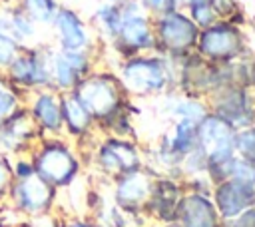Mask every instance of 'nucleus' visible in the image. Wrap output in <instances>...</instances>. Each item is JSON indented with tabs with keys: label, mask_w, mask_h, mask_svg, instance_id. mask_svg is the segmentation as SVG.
Listing matches in <instances>:
<instances>
[{
	"label": "nucleus",
	"mask_w": 255,
	"mask_h": 227,
	"mask_svg": "<svg viewBox=\"0 0 255 227\" xmlns=\"http://www.w3.org/2000/svg\"><path fill=\"white\" fill-rule=\"evenodd\" d=\"M195 16L199 22H209V12H207V6H201V4H195Z\"/></svg>",
	"instance_id": "26"
},
{
	"label": "nucleus",
	"mask_w": 255,
	"mask_h": 227,
	"mask_svg": "<svg viewBox=\"0 0 255 227\" xmlns=\"http://www.w3.org/2000/svg\"><path fill=\"white\" fill-rule=\"evenodd\" d=\"M185 223L189 227H213V213L207 201L193 197L185 203Z\"/></svg>",
	"instance_id": "15"
},
{
	"label": "nucleus",
	"mask_w": 255,
	"mask_h": 227,
	"mask_svg": "<svg viewBox=\"0 0 255 227\" xmlns=\"http://www.w3.org/2000/svg\"><path fill=\"white\" fill-rule=\"evenodd\" d=\"M189 139H191V121H183V123L177 127V133H175V141H173V145H175V147H179V149H183V147L189 143Z\"/></svg>",
	"instance_id": "24"
},
{
	"label": "nucleus",
	"mask_w": 255,
	"mask_h": 227,
	"mask_svg": "<svg viewBox=\"0 0 255 227\" xmlns=\"http://www.w3.org/2000/svg\"><path fill=\"white\" fill-rule=\"evenodd\" d=\"M30 159L34 163V173L56 189L68 187L80 169L72 145L60 135L40 137L30 149Z\"/></svg>",
	"instance_id": "1"
},
{
	"label": "nucleus",
	"mask_w": 255,
	"mask_h": 227,
	"mask_svg": "<svg viewBox=\"0 0 255 227\" xmlns=\"http://www.w3.org/2000/svg\"><path fill=\"white\" fill-rule=\"evenodd\" d=\"M24 106L34 119L42 137L62 135V110H60V92L52 88L34 90L26 94Z\"/></svg>",
	"instance_id": "5"
},
{
	"label": "nucleus",
	"mask_w": 255,
	"mask_h": 227,
	"mask_svg": "<svg viewBox=\"0 0 255 227\" xmlns=\"http://www.w3.org/2000/svg\"><path fill=\"white\" fill-rule=\"evenodd\" d=\"M60 110H62V133L82 135L88 131L92 123V115L74 96V92L60 94Z\"/></svg>",
	"instance_id": "8"
},
{
	"label": "nucleus",
	"mask_w": 255,
	"mask_h": 227,
	"mask_svg": "<svg viewBox=\"0 0 255 227\" xmlns=\"http://www.w3.org/2000/svg\"><path fill=\"white\" fill-rule=\"evenodd\" d=\"M16 2L38 26H50L60 8L58 0H16Z\"/></svg>",
	"instance_id": "13"
},
{
	"label": "nucleus",
	"mask_w": 255,
	"mask_h": 227,
	"mask_svg": "<svg viewBox=\"0 0 255 227\" xmlns=\"http://www.w3.org/2000/svg\"><path fill=\"white\" fill-rule=\"evenodd\" d=\"M40 131L30 117L26 106H20L0 121V151L6 155L30 153L34 143L40 139Z\"/></svg>",
	"instance_id": "4"
},
{
	"label": "nucleus",
	"mask_w": 255,
	"mask_h": 227,
	"mask_svg": "<svg viewBox=\"0 0 255 227\" xmlns=\"http://www.w3.org/2000/svg\"><path fill=\"white\" fill-rule=\"evenodd\" d=\"M52 30L58 42V50H86L88 48V30L72 8L60 6L54 20H52Z\"/></svg>",
	"instance_id": "7"
},
{
	"label": "nucleus",
	"mask_w": 255,
	"mask_h": 227,
	"mask_svg": "<svg viewBox=\"0 0 255 227\" xmlns=\"http://www.w3.org/2000/svg\"><path fill=\"white\" fill-rule=\"evenodd\" d=\"M201 139L203 147L211 155H223L229 151L231 145V133L227 125H223L219 119H207L201 129Z\"/></svg>",
	"instance_id": "10"
},
{
	"label": "nucleus",
	"mask_w": 255,
	"mask_h": 227,
	"mask_svg": "<svg viewBox=\"0 0 255 227\" xmlns=\"http://www.w3.org/2000/svg\"><path fill=\"white\" fill-rule=\"evenodd\" d=\"M239 145H241L243 151L255 153V133H243L239 137Z\"/></svg>",
	"instance_id": "25"
},
{
	"label": "nucleus",
	"mask_w": 255,
	"mask_h": 227,
	"mask_svg": "<svg viewBox=\"0 0 255 227\" xmlns=\"http://www.w3.org/2000/svg\"><path fill=\"white\" fill-rule=\"evenodd\" d=\"M98 20L106 26L108 32H118L120 24H122V16L114 6H102L98 10Z\"/></svg>",
	"instance_id": "23"
},
{
	"label": "nucleus",
	"mask_w": 255,
	"mask_h": 227,
	"mask_svg": "<svg viewBox=\"0 0 255 227\" xmlns=\"http://www.w3.org/2000/svg\"><path fill=\"white\" fill-rule=\"evenodd\" d=\"M20 48H22V46H20L12 36L0 32V74L6 72V68H8V66L12 64V60L18 56Z\"/></svg>",
	"instance_id": "19"
},
{
	"label": "nucleus",
	"mask_w": 255,
	"mask_h": 227,
	"mask_svg": "<svg viewBox=\"0 0 255 227\" xmlns=\"http://www.w3.org/2000/svg\"><path fill=\"white\" fill-rule=\"evenodd\" d=\"M124 80L133 90H147V88H155L161 84V72L153 64L139 62V64H131L126 68Z\"/></svg>",
	"instance_id": "11"
},
{
	"label": "nucleus",
	"mask_w": 255,
	"mask_h": 227,
	"mask_svg": "<svg viewBox=\"0 0 255 227\" xmlns=\"http://www.w3.org/2000/svg\"><path fill=\"white\" fill-rule=\"evenodd\" d=\"M10 169H12V179H24L34 175V163L30 159V153H18L10 157Z\"/></svg>",
	"instance_id": "21"
},
{
	"label": "nucleus",
	"mask_w": 255,
	"mask_h": 227,
	"mask_svg": "<svg viewBox=\"0 0 255 227\" xmlns=\"http://www.w3.org/2000/svg\"><path fill=\"white\" fill-rule=\"evenodd\" d=\"M147 189V181L139 175H131V177H126L120 185V195L124 199H137L145 193Z\"/></svg>",
	"instance_id": "20"
},
{
	"label": "nucleus",
	"mask_w": 255,
	"mask_h": 227,
	"mask_svg": "<svg viewBox=\"0 0 255 227\" xmlns=\"http://www.w3.org/2000/svg\"><path fill=\"white\" fill-rule=\"evenodd\" d=\"M4 82H6V76H4V74H0V86H2Z\"/></svg>",
	"instance_id": "29"
},
{
	"label": "nucleus",
	"mask_w": 255,
	"mask_h": 227,
	"mask_svg": "<svg viewBox=\"0 0 255 227\" xmlns=\"http://www.w3.org/2000/svg\"><path fill=\"white\" fill-rule=\"evenodd\" d=\"M161 32H163V38L173 46H183L193 38V26L187 20L179 18V16L167 18L163 22Z\"/></svg>",
	"instance_id": "14"
},
{
	"label": "nucleus",
	"mask_w": 255,
	"mask_h": 227,
	"mask_svg": "<svg viewBox=\"0 0 255 227\" xmlns=\"http://www.w3.org/2000/svg\"><path fill=\"white\" fill-rule=\"evenodd\" d=\"M203 48L209 54H227V52H231L235 48V38H233V34L229 30L215 28V30L205 34Z\"/></svg>",
	"instance_id": "17"
},
{
	"label": "nucleus",
	"mask_w": 255,
	"mask_h": 227,
	"mask_svg": "<svg viewBox=\"0 0 255 227\" xmlns=\"http://www.w3.org/2000/svg\"><path fill=\"white\" fill-rule=\"evenodd\" d=\"M4 10L8 18V34L20 46L34 44L38 36V24L20 8L18 2H4Z\"/></svg>",
	"instance_id": "9"
},
{
	"label": "nucleus",
	"mask_w": 255,
	"mask_h": 227,
	"mask_svg": "<svg viewBox=\"0 0 255 227\" xmlns=\"http://www.w3.org/2000/svg\"><path fill=\"white\" fill-rule=\"evenodd\" d=\"M12 185V169H10V155L0 151V205L6 203L8 189Z\"/></svg>",
	"instance_id": "22"
},
{
	"label": "nucleus",
	"mask_w": 255,
	"mask_h": 227,
	"mask_svg": "<svg viewBox=\"0 0 255 227\" xmlns=\"http://www.w3.org/2000/svg\"><path fill=\"white\" fill-rule=\"evenodd\" d=\"M56 191H58L56 187H52L40 175L34 173L24 179H12L6 203L10 205L12 211L24 217L36 219L52 211L54 201H56Z\"/></svg>",
	"instance_id": "3"
},
{
	"label": "nucleus",
	"mask_w": 255,
	"mask_h": 227,
	"mask_svg": "<svg viewBox=\"0 0 255 227\" xmlns=\"http://www.w3.org/2000/svg\"><path fill=\"white\" fill-rule=\"evenodd\" d=\"M66 227H90V225H86V223H82V221H72V223H68Z\"/></svg>",
	"instance_id": "27"
},
{
	"label": "nucleus",
	"mask_w": 255,
	"mask_h": 227,
	"mask_svg": "<svg viewBox=\"0 0 255 227\" xmlns=\"http://www.w3.org/2000/svg\"><path fill=\"white\" fill-rule=\"evenodd\" d=\"M102 163L106 167L118 169V167H131L135 163V155L131 149L120 143H110L102 149Z\"/></svg>",
	"instance_id": "16"
},
{
	"label": "nucleus",
	"mask_w": 255,
	"mask_h": 227,
	"mask_svg": "<svg viewBox=\"0 0 255 227\" xmlns=\"http://www.w3.org/2000/svg\"><path fill=\"white\" fill-rule=\"evenodd\" d=\"M2 2H16V0H2Z\"/></svg>",
	"instance_id": "30"
},
{
	"label": "nucleus",
	"mask_w": 255,
	"mask_h": 227,
	"mask_svg": "<svg viewBox=\"0 0 255 227\" xmlns=\"http://www.w3.org/2000/svg\"><path fill=\"white\" fill-rule=\"evenodd\" d=\"M74 96L92 117H104L116 108V90L104 78H82L74 90Z\"/></svg>",
	"instance_id": "6"
},
{
	"label": "nucleus",
	"mask_w": 255,
	"mask_h": 227,
	"mask_svg": "<svg viewBox=\"0 0 255 227\" xmlns=\"http://www.w3.org/2000/svg\"><path fill=\"white\" fill-rule=\"evenodd\" d=\"M54 48L48 44H28L22 46L18 56L6 68V80L24 96L34 90L50 88V66Z\"/></svg>",
	"instance_id": "2"
},
{
	"label": "nucleus",
	"mask_w": 255,
	"mask_h": 227,
	"mask_svg": "<svg viewBox=\"0 0 255 227\" xmlns=\"http://www.w3.org/2000/svg\"><path fill=\"white\" fill-rule=\"evenodd\" d=\"M122 32H124V38L129 42V44H141L147 36L145 32V24L141 18H135V16H126L122 18V24H120Z\"/></svg>",
	"instance_id": "18"
},
{
	"label": "nucleus",
	"mask_w": 255,
	"mask_h": 227,
	"mask_svg": "<svg viewBox=\"0 0 255 227\" xmlns=\"http://www.w3.org/2000/svg\"><path fill=\"white\" fill-rule=\"evenodd\" d=\"M151 2H153L155 6H161V4H163V0H151Z\"/></svg>",
	"instance_id": "28"
},
{
	"label": "nucleus",
	"mask_w": 255,
	"mask_h": 227,
	"mask_svg": "<svg viewBox=\"0 0 255 227\" xmlns=\"http://www.w3.org/2000/svg\"><path fill=\"white\" fill-rule=\"evenodd\" d=\"M251 199H253V191L243 183H227L219 191V205L225 215L239 213L251 203Z\"/></svg>",
	"instance_id": "12"
}]
</instances>
